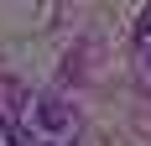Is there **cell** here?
<instances>
[{
  "label": "cell",
  "mask_w": 151,
  "mask_h": 146,
  "mask_svg": "<svg viewBox=\"0 0 151 146\" xmlns=\"http://www.w3.org/2000/svg\"><path fill=\"white\" fill-rule=\"evenodd\" d=\"M146 68H151V42H146Z\"/></svg>",
  "instance_id": "obj_3"
},
{
  "label": "cell",
  "mask_w": 151,
  "mask_h": 146,
  "mask_svg": "<svg viewBox=\"0 0 151 146\" xmlns=\"http://www.w3.org/2000/svg\"><path fill=\"white\" fill-rule=\"evenodd\" d=\"M26 115H37L47 131H68V110H63V99H37V110H26Z\"/></svg>",
  "instance_id": "obj_1"
},
{
  "label": "cell",
  "mask_w": 151,
  "mask_h": 146,
  "mask_svg": "<svg viewBox=\"0 0 151 146\" xmlns=\"http://www.w3.org/2000/svg\"><path fill=\"white\" fill-rule=\"evenodd\" d=\"M136 42H141V47L151 42V5H146V16H141V26H136Z\"/></svg>",
  "instance_id": "obj_2"
}]
</instances>
